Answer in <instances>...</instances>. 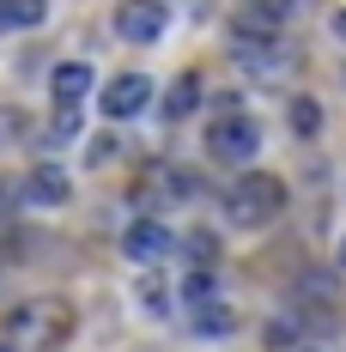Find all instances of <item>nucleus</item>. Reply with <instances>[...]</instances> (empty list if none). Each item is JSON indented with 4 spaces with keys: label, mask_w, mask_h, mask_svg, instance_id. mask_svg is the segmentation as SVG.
Instances as JSON below:
<instances>
[{
    "label": "nucleus",
    "mask_w": 346,
    "mask_h": 352,
    "mask_svg": "<svg viewBox=\"0 0 346 352\" xmlns=\"http://www.w3.org/2000/svg\"><path fill=\"white\" fill-rule=\"evenodd\" d=\"M122 243H128V255H134V261H164L176 237H171V225L140 219V225H128V237H122Z\"/></svg>",
    "instance_id": "6"
},
{
    "label": "nucleus",
    "mask_w": 346,
    "mask_h": 352,
    "mask_svg": "<svg viewBox=\"0 0 346 352\" xmlns=\"http://www.w3.org/2000/svg\"><path fill=\"white\" fill-rule=\"evenodd\" d=\"M279 212H285V182L268 170H249L231 182V195H225V219L237 225V231H261V225H274Z\"/></svg>",
    "instance_id": "1"
},
{
    "label": "nucleus",
    "mask_w": 346,
    "mask_h": 352,
    "mask_svg": "<svg viewBox=\"0 0 346 352\" xmlns=\"http://www.w3.org/2000/svg\"><path fill=\"white\" fill-rule=\"evenodd\" d=\"M98 104H104V116H116V122H122V116H140V109L152 104V79H146V73H116Z\"/></svg>",
    "instance_id": "5"
},
{
    "label": "nucleus",
    "mask_w": 346,
    "mask_h": 352,
    "mask_svg": "<svg viewBox=\"0 0 346 352\" xmlns=\"http://www.w3.org/2000/svg\"><path fill=\"white\" fill-rule=\"evenodd\" d=\"M91 79H98V73L85 67V61H61L55 79H49V85H55V104H79V98L91 91Z\"/></svg>",
    "instance_id": "9"
},
{
    "label": "nucleus",
    "mask_w": 346,
    "mask_h": 352,
    "mask_svg": "<svg viewBox=\"0 0 346 352\" xmlns=\"http://www.w3.org/2000/svg\"><path fill=\"white\" fill-rule=\"evenodd\" d=\"M231 328H237V316H231L225 304H213V298L195 304V334H231Z\"/></svg>",
    "instance_id": "12"
},
{
    "label": "nucleus",
    "mask_w": 346,
    "mask_h": 352,
    "mask_svg": "<svg viewBox=\"0 0 346 352\" xmlns=\"http://www.w3.org/2000/svg\"><path fill=\"white\" fill-rule=\"evenodd\" d=\"M292 134L298 140H316L322 134V104L316 98H292Z\"/></svg>",
    "instance_id": "13"
},
{
    "label": "nucleus",
    "mask_w": 346,
    "mask_h": 352,
    "mask_svg": "<svg viewBox=\"0 0 346 352\" xmlns=\"http://www.w3.org/2000/svg\"><path fill=\"white\" fill-rule=\"evenodd\" d=\"M0 352H19V346H12V340H0Z\"/></svg>",
    "instance_id": "17"
},
{
    "label": "nucleus",
    "mask_w": 346,
    "mask_h": 352,
    "mask_svg": "<svg viewBox=\"0 0 346 352\" xmlns=\"http://www.w3.org/2000/svg\"><path fill=\"white\" fill-rule=\"evenodd\" d=\"M19 128H25V116H19V109H0V146L19 140Z\"/></svg>",
    "instance_id": "15"
},
{
    "label": "nucleus",
    "mask_w": 346,
    "mask_h": 352,
    "mask_svg": "<svg viewBox=\"0 0 346 352\" xmlns=\"http://www.w3.org/2000/svg\"><path fill=\"white\" fill-rule=\"evenodd\" d=\"M49 19V0H0V31H31Z\"/></svg>",
    "instance_id": "11"
},
{
    "label": "nucleus",
    "mask_w": 346,
    "mask_h": 352,
    "mask_svg": "<svg viewBox=\"0 0 346 352\" xmlns=\"http://www.w3.org/2000/svg\"><path fill=\"white\" fill-rule=\"evenodd\" d=\"M67 304L43 298V304H25L12 316V346H36V352H55V340H67Z\"/></svg>",
    "instance_id": "2"
},
{
    "label": "nucleus",
    "mask_w": 346,
    "mask_h": 352,
    "mask_svg": "<svg viewBox=\"0 0 346 352\" xmlns=\"http://www.w3.org/2000/svg\"><path fill=\"white\" fill-rule=\"evenodd\" d=\"M340 267H346V243H340Z\"/></svg>",
    "instance_id": "18"
},
{
    "label": "nucleus",
    "mask_w": 346,
    "mask_h": 352,
    "mask_svg": "<svg viewBox=\"0 0 346 352\" xmlns=\"http://www.w3.org/2000/svg\"><path fill=\"white\" fill-rule=\"evenodd\" d=\"M67 195L73 188H67V176L55 170V164H36V170L25 176V201H31V207H61Z\"/></svg>",
    "instance_id": "7"
},
{
    "label": "nucleus",
    "mask_w": 346,
    "mask_h": 352,
    "mask_svg": "<svg viewBox=\"0 0 346 352\" xmlns=\"http://www.w3.org/2000/svg\"><path fill=\"white\" fill-rule=\"evenodd\" d=\"M201 73H176L171 79V91H164V122H188L195 109H201Z\"/></svg>",
    "instance_id": "8"
},
{
    "label": "nucleus",
    "mask_w": 346,
    "mask_h": 352,
    "mask_svg": "<svg viewBox=\"0 0 346 352\" xmlns=\"http://www.w3.org/2000/svg\"><path fill=\"white\" fill-rule=\"evenodd\" d=\"M237 67L243 73H255V79H274V73H285V55H279L274 43H237Z\"/></svg>",
    "instance_id": "10"
},
{
    "label": "nucleus",
    "mask_w": 346,
    "mask_h": 352,
    "mask_svg": "<svg viewBox=\"0 0 346 352\" xmlns=\"http://www.w3.org/2000/svg\"><path fill=\"white\" fill-rule=\"evenodd\" d=\"M334 36H340V43H346V6H340V12H334Z\"/></svg>",
    "instance_id": "16"
},
{
    "label": "nucleus",
    "mask_w": 346,
    "mask_h": 352,
    "mask_svg": "<svg viewBox=\"0 0 346 352\" xmlns=\"http://www.w3.org/2000/svg\"><path fill=\"white\" fill-rule=\"evenodd\" d=\"M207 152L225 158V164H249V158L261 152V128H255L249 116H225V122L207 128Z\"/></svg>",
    "instance_id": "3"
},
{
    "label": "nucleus",
    "mask_w": 346,
    "mask_h": 352,
    "mask_svg": "<svg viewBox=\"0 0 346 352\" xmlns=\"http://www.w3.org/2000/svg\"><path fill=\"white\" fill-rule=\"evenodd\" d=\"M182 292H188V304H201V298H213V292H219V280L201 267V274H188V285H182Z\"/></svg>",
    "instance_id": "14"
},
{
    "label": "nucleus",
    "mask_w": 346,
    "mask_h": 352,
    "mask_svg": "<svg viewBox=\"0 0 346 352\" xmlns=\"http://www.w3.org/2000/svg\"><path fill=\"white\" fill-rule=\"evenodd\" d=\"M164 31H171L164 0H122V6H116V36H122V43H158Z\"/></svg>",
    "instance_id": "4"
}]
</instances>
